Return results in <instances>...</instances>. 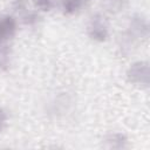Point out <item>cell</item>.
<instances>
[{
	"label": "cell",
	"instance_id": "1",
	"mask_svg": "<svg viewBox=\"0 0 150 150\" xmlns=\"http://www.w3.org/2000/svg\"><path fill=\"white\" fill-rule=\"evenodd\" d=\"M148 36H149L148 20L141 14H135L130 18L127 29L122 35V46L129 48L138 42L146 40Z\"/></svg>",
	"mask_w": 150,
	"mask_h": 150
},
{
	"label": "cell",
	"instance_id": "2",
	"mask_svg": "<svg viewBox=\"0 0 150 150\" xmlns=\"http://www.w3.org/2000/svg\"><path fill=\"white\" fill-rule=\"evenodd\" d=\"M87 34L94 41H105L109 36V26L107 19L102 14H94L87 23Z\"/></svg>",
	"mask_w": 150,
	"mask_h": 150
},
{
	"label": "cell",
	"instance_id": "3",
	"mask_svg": "<svg viewBox=\"0 0 150 150\" xmlns=\"http://www.w3.org/2000/svg\"><path fill=\"white\" fill-rule=\"evenodd\" d=\"M127 77L129 82L139 86L148 87L150 82V68L146 61H136L131 63L127 70Z\"/></svg>",
	"mask_w": 150,
	"mask_h": 150
},
{
	"label": "cell",
	"instance_id": "4",
	"mask_svg": "<svg viewBox=\"0 0 150 150\" xmlns=\"http://www.w3.org/2000/svg\"><path fill=\"white\" fill-rule=\"evenodd\" d=\"M18 22L12 15L0 16V43H7L15 35Z\"/></svg>",
	"mask_w": 150,
	"mask_h": 150
},
{
	"label": "cell",
	"instance_id": "5",
	"mask_svg": "<svg viewBox=\"0 0 150 150\" xmlns=\"http://www.w3.org/2000/svg\"><path fill=\"white\" fill-rule=\"evenodd\" d=\"M14 8L18 13L21 14V19L23 21V23L26 25H29V26H33L38 22L39 20V16L35 12H32V11H28L27 9V6H26V2L25 0H15L14 2Z\"/></svg>",
	"mask_w": 150,
	"mask_h": 150
},
{
	"label": "cell",
	"instance_id": "6",
	"mask_svg": "<svg viewBox=\"0 0 150 150\" xmlns=\"http://www.w3.org/2000/svg\"><path fill=\"white\" fill-rule=\"evenodd\" d=\"M128 138L122 132H112L104 139V144L108 149H124L127 146Z\"/></svg>",
	"mask_w": 150,
	"mask_h": 150
},
{
	"label": "cell",
	"instance_id": "7",
	"mask_svg": "<svg viewBox=\"0 0 150 150\" xmlns=\"http://www.w3.org/2000/svg\"><path fill=\"white\" fill-rule=\"evenodd\" d=\"M89 0H61V8L66 15H73L80 12Z\"/></svg>",
	"mask_w": 150,
	"mask_h": 150
},
{
	"label": "cell",
	"instance_id": "8",
	"mask_svg": "<svg viewBox=\"0 0 150 150\" xmlns=\"http://www.w3.org/2000/svg\"><path fill=\"white\" fill-rule=\"evenodd\" d=\"M11 63V49L8 43H0V69L7 70Z\"/></svg>",
	"mask_w": 150,
	"mask_h": 150
},
{
	"label": "cell",
	"instance_id": "9",
	"mask_svg": "<svg viewBox=\"0 0 150 150\" xmlns=\"http://www.w3.org/2000/svg\"><path fill=\"white\" fill-rule=\"evenodd\" d=\"M127 0H103V6L109 13H118L125 7Z\"/></svg>",
	"mask_w": 150,
	"mask_h": 150
},
{
	"label": "cell",
	"instance_id": "10",
	"mask_svg": "<svg viewBox=\"0 0 150 150\" xmlns=\"http://www.w3.org/2000/svg\"><path fill=\"white\" fill-rule=\"evenodd\" d=\"M33 2L42 12H49L54 7V0H33Z\"/></svg>",
	"mask_w": 150,
	"mask_h": 150
},
{
	"label": "cell",
	"instance_id": "11",
	"mask_svg": "<svg viewBox=\"0 0 150 150\" xmlns=\"http://www.w3.org/2000/svg\"><path fill=\"white\" fill-rule=\"evenodd\" d=\"M6 122H7V114H6V111L0 107V131H2V129L5 128Z\"/></svg>",
	"mask_w": 150,
	"mask_h": 150
}]
</instances>
